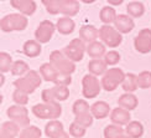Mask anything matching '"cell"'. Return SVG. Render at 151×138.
I'll use <instances>...</instances> for the list:
<instances>
[{
  "label": "cell",
  "mask_w": 151,
  "mask_h": 138,
  "mask_svg": "<svg viewBox=\"0 0 151 138\" xmlns=\"http://www.w3.org/2000/svg\"><path fill=\"white\" fill-rule=\"evenodd\" d=\"M41 82H42V77L40 72L30 70L25 76L15 80L14 86H15V89L21 90L25 93H27V95H31V93H34L36 91V89H39Z\"/></svg>",
  "instance_id": "6da1fadb"
},
{
  "label": "cell",
  "mask_w": 151,
  "mask_h": 138,
  "mask_svg": "<svg viewBox=\"0 0 151 138\" xmlns=\"http://www.w3.org/2000/svg\"><path fill=\"white\" fill-rule=\"evenodd\" d=\"M32 115L40 120H57L62 115V107L60 102L37 103L32 107Z\"/></svg>",
  "instance_id": "7a4b0ae2"
},
{
  "label": "cell",
  "mask_w": 151,
  "mask_h": 138,
  "mask_svg": "<svg viewBox=\"0 0 151 138\" xmlns=\"http://www.w3.org/2000/svg\"><path fill=\"white\" fill-rule=\"evenodd\" d=\"M125 73L122 68H118V67H113V68H108L103 77H102V89L106 92H111V91H115L119 86H120L124 82V78H125Z\"/></svg>",
  "instance_id": "3957f363"
},
{
  "label": "cell",
  "mask_w": 151,
  "mask_h": 138,
  "mask_svg": "<svg viewBox=\"0 0 151 138\" xmlns=\"http://www.w3.org/2000/svg\"><path fill=\"white\" fill-rule=\"evenodd\" d=\"M50 64H51L58 73L63 75H72L76 71L74 62L71 61L61 50H55L50 55Z\"/></svg>",
  "instance_id": "277c9868"
},
{
  "label": "cell",
  "mask_w": 151,
  "mask_h": 138,
  "mask_svg": "<svg viewBox=\"0 0 151 138\" xmlns=\"http://www.w3.org/2000/svg\"><path fill=\"white\" fill-rule=\"evenodd\" d=\"M27 17L22 14H9L0 20V29L4 33L22 31L27 28Z\"/></svg>",
  "instance_id": "5b68a950"
},
{
  "label": "cell",
  "mask_w": 151,
  "mask_h": 138,
  "mask_svg": "<svg viewBox=\"0 0 151 138\" xmlns=\"http://www.w3.org/2000/svg\"><path fill=\"white\" fill-rule=\"evenodd\" d=\"M99 39L105 46L115 49L122 44L123 34H120L115 28L110 26V25H103L99 29Z\"/></svg>",
  "instance_id": "8992f818"
},
{
  "label": "cell",
  "mask_w": 151,
  "mask_h": 138,
  "mask_svg": "<svg viewBox=\"0 0 151 138\" xmlns=\"http://www.w3.org/2000/svg\"><path fill=\"white\" fill-rule=\"evenodd\" d=\"M102 91V84L97 76L88 73L82 78V95L84 98H96Z\"/></svg>",
  "instance_id": "52a82bcc"
},
{
  "label": "cell",
  "mask_w": 151,
  "mask_h": 138,
  "mask_svg": "<svg viewBox=\"0 0 151 138\" xmlns=\"http://www.w3.org/2000/svg\"><path fill=\"white\" fill-rule=\"evenodd\" d=\"M62 51L71 61L78 62L83 59L84 52H87V46L84 41L81 37H78V39H73Z\"/></svg>",
  "instance_id": "ba28073f"
},
{
  "label": "cell",
  "mask_w": 151,
  "mask_h": 138,
  "mask_svg": "<svg viewBox=\"0 0 151 138\" xmlns=\"http://www.w3.org/2000/svg\"><path fill=\"white\" fill-rule=\"evenodd\" d=\"M6 115L10 118V121L16 122L21 128L30 126V118H29V110L25 108V106L20 105H12L6 111Z\"/></svg>",
  "instance_id": "9c48e42d"
},
{
  "label": "cell",
  "mask_w": 151,
  "mask_h": 138,
  "mask_svg": "<svg viewBox=\"0 0 151 138\" xmlns=\"http://www.w3.org/2000/svg\"><path fill=\"white\" fill-rule=\"evenodd\" d=\"M56 30H57L56 29V25L52 21L43 20L40 23V25L37 26L35 31V40H37L40 44H47L52 39Z\"/></svg>",
  "instance_id": "30bf717a"
},
{
  "label": "cell",
  "mask_w": 151,
  "mask_h": 138,
  "mask_svg": "<svg viewBox=\"0 0 151 138\" xmlns=\"http://www.w3.org/2000/svg\"><path fill=\"white\" fill-rule=\"evenodd\" d=\"M134 47L140 54L151 52V29H141L134 39Z\"/></svg>",
  "instance_id": "8fae6325"
},
{
  "label": "cell",
  "mask_w": 151,
  "mask_h": 138,
  "mask_svg": "<svg viewBox=\"0 0 151 138\" xmlns=\"http://www.w3.org/2000/svg\"><path fill=\"white\" fill-rule=\"evenodd\" d=\"M110 121H111V123L123 127L131 122V115L128 110L122 108V107H116V108H113L110 112Z\"/></svg>",
  "instance_id": "7c38bea8"
},
{
  "label": "cell",
  "mask_w": 151,
  "mask_h": 138,
  "mask_svg": "<svg viewBox=\"0 0 151 138\" xmlns=\"http://www.w3.org/2000/svg\"><path fill=\"white\" fill-rule=\"evenodd\" d=\"M134 26H135V23L133 20V17H130L129 15L120 14L116 16L114 21V28L120 34H129L134 29Z\"/></svg>",
  "instance_id": "4fadbf2b"
},
{
  "label": "cell",
  "mask_w": 151,
  "mask_h": 138,
  "mask_svg": "<svg viewBox=\"0 0 151 138\" xmlns=\"http://www.w3.org/2000/svg\"><path fill=\"white\" fill-rule=\"evenodd\" d=\"M110 106L105 101H97L91 106V113L97 120H103V118L110 116Z\"/></svg>",
  "instance_id": "5bb4252c"
},
{
  "label": "cell",
  "mask_w": 151,
  "mask_h": 138,
  "mask_svg": "<svg viewBox=\"0 0 151 138\" xmlns=\"http://www.w3.org/2000/svg\"><path fill=\"white\" fill-rule=\"evenodd\" d=\"M118 105H119V107L125 108V110H128L130 112V111H134L137 107L139 100H137V97L134 95V93L125 92L124 95H122L118 98Z\"/></svg>",
  "instance_id": "9a60e30c"
},
{
  "label": "cell",
  "mask_w": 151,
  "mask_h": 138,
  "mask_svg": "<svg viewBox=\"0 0 151 138\" xmlns=\"http://www.w3.org/2000/svg\"><path fill=\"white\" fill-rule=\"evenodd\" d=\"M87 54L91 59H102L106 54L105 45L102 41H93L87 45Z\"/></svg>",
  "instance_id": "2e32d148"
},
{
  "label": "cell",
  "mask_w": 151,
  "mask_h": 138,
  "mask_svg": "<svg viewBox=\"0 0 151 138\" xmlns=\"http://www.w3.org/2000/svg\"><path fill=\"white\" fill-rule=\"evenodd\" d=\"M79 37L84 42H93L97 41V39L99 37V29H97L93 25H83L79 29Z\"/></svg>",
  "instance_id": "e0dca14e"
},
{
  "label": "cell",
  "mask_w": 151,
  "mask_h": 138,
  "mask_svg": "<svg viewBox=\"0 0 151 138\" xmlns=\"http://www.w3.org/2000/svg\"><path fill=\"white\" fill-rule=\"evenodd\" d=\"M79 9H81V5L78 0H62L61 14L63 16L72 17L78 14Z\"/></svg>",
  "instance_id": "ac0fdd59"
},
{
  "label": "cell",
  "mask_w": 151,
  "mask_h": 138,
  "mask_svg": "<svg viewBox=\"0 0 151 138\" xmlns=\"http://www.w3.org/2000/svg\"><path fill=\"white\" fill-rule=\"evenodd\" d=\"M74 28H76V23L73 21L72 17H68V16H62L61 19H58L57 24H56V29L62 35L72 34L74 31Z\"/></svg>",
  "instance_id": "d6986e66"
},
{
  "label": "cell",
  "mask_w": 151,
  "mask_h": 138,
  "mask_svg": "<svg viewBox=\"0 0 151 138\" xmlns=\"http://www.w3.org/2000/svg\"><path fill=\"white\" fill-rule=\"evenodd\" d=\"M88 70L94 76H100L108 71V65L105 64L104 59H92L88 62Z\"/></svg>",
  "instance_id": "ffe728a7"
},
{
  "label": "cell",
  "mask_w": 151,
  "mask_h": 138,
  "mask_svg": "<svg viewBox=\"0 0 151 138\" xmlns=\"http://www.w3.org/2000/svg\"><path fill=\"white\" fill-rule=\"evenodd\" d=\"M22 52L27 57H37L41 54V44L37 40H27L22 46Z\"/></svg>",
  "instance_id": "44dd1931"
},
{
  "label": "cell",
  "mask_w": 151,
  "mask_h": 138,
  "mask_svg": "<svg viewBox=\"0 0 151 138\" xmlns=\"http://www.w3.org/2000/svg\"><path fill=\"white\" fill-rule=\"evenodd\" d=\"M40 75L43 81H47V82H55L56 77L58 75V71L50 64V62H46V64H42L40 66Z\"/></svg>",
  "instance_id": "7402d4cb"
},
{
  "label": "cell",
  "mask_w": 151,
  "mask_h": 138,
  "mask_svg": "<svg viewBox=\"0 0 151 138\" xmlns=\"http://www.w3.org/2000/svg\"><path fill=\"white\" fill-rule=\"evenodd\" d=\"M122 89L128 92V93H133L134 91H136L139 89V81H137V75L135 73H127L124 78V82L122 84Z\"/></svg>",
  "instance_id": "603a6c76"
},
{
  "label": "cell",
  "mask_w": 151,
  "mask_h": 138,
  "mask_svg": "<svg viewBox=\"0 0 151 138\" xmlns=\"http://www.w3.org/2000/svg\"><path fill=\"white\" fill-rule=\"evenodd\" d=\"M125 134L130 138H141L144 134V126L139 121H131L125 126Z\"/></svg>",
  "instance_id": "cb8c5ba5"
},
{
  "label": "cell",
  "mask_w": 151,
  "mask_h": 138,
  "mask_svg": "<svg viewBox=\"0 0 151 138\" xmlns=\"http://www.w3.org/2000/svg\"><path fill=\"white\" fill-rule=\"evenodd\" d=\"M63 129V124H62L61 121L58 120H52V121H48V123L45 126V134L48 138H53L56 137L58 133H61Z\"/></svg>",
  "instance_id": "d4e9b609"
},
{
  "label": "cell",
  "mask_w": 151,
  "mask_h": 138,
  "mask_svg": "<svg viewBox=\"0 0 151 138\" xmlns=\"http://www.w3.org/2000/svg\"><path fill=\"white\" fill-rule=\"evenodd\" d=\"M116 11L113 6H104V8L100 10L99 12V17L105 25H109V24H114L115 19H116Z\"/></svg>",
  "instance_id": "484cf974"
},
{
  "label": "cell",
  "mask_w": 151,
  "mask_h": 138,
  "mask_svg": "<svg viewBox=\"0 0 151 138\" xmlns=\"http://www.w3.org/2000/svg\"><path fill=\"white\" fill-rule=\"evenodd\" d=\"M127 11L130 17H140L145 12V6L140 1H130L127 6Z\"/></svg>",
  "instance_id": "4316f807"
},
{
  "label": "cell",
  "mask_w": 151,
  "mask_h": 138,
  "mask_svg": "<svg viewBox=\"0 0 151 138\" xmlns=\"http://www.w3.org/2000/svg\"><path fill=\"white\" fill-rule=\"evenodd\" d=\"M30 71V67L29 65L26 64L25 61H21V60H17V61H14V65L11 67V75L12 76H19V77H22L25 76L27 72Z\"/></svg>",
  "instance_id": "83f0119b"
},
{
  "label": "cell",
  "mask_w": 151,
  "mask_h": 138,
  "mask_svg": "<svg viewBox=\"0 0 151 138\" xmlns=\"http://www.w3.org/2000/svg\"><path fill=\"white\" fill-rule=\"evenodd\" d=\"M124 133H125V128L114 123L108 124L104 128V138H119Z\"/></svg>",
  "instance_id": "f1b7e54d"
},
{
  "label": "cell",
  "mask_w": 151,
  "mask_h": 138,
  "mask_svg": "<svg viewBox=\"0 0 151 138\" xmlns=\"http://www.w3.org/2000/svg\"><path fill=\"white\" fill-rule=\"evenodd\" d=\"M72 112L74 116H79V115H83V113H88V112H91V106L89 103L87 102V100H77L73 106H72Z\"/></svg>",
  "instance_id": "f546056e"
},
{
  "label": "cell",
  "mask_w": 151,
  "mask_h": 138,
  "mask_svg": "<svg viewBox=\"0 0 151 138\" xmlns=\"http://www.w3.org/2000/svg\"><path fill=\"white\" fill-rule=\"evenodd\" d=\"M36 9H37V5L34 0H24L17 8V10L20 11V14H22L25 16H30V15L35 14Z\"/></svg>",
  "instance_id": "4dcf8cb0"
},
{
  "label": "cell",
  "mask_w": 151,
  "mask_h": 138,
  "mask_svg": "<svg viewBox=\"0 0 151 138\" xmlns=\"http://www.w3.org/2000/svg\"><path fill=\"white\" fill-rule=\"evenodd\" d=\"M42 132L39 127L36 126H30L29 127H25L21 129L20 134H19V138H41Z\"/></svg>",
  "instance_id": "1f68e13d"
},
{
  "label": "cell",
  "mask_w": 151,
  "mask_h": 138,
  "mask_svg": "<svg viewBox=\"0 0 151 138\" xmlns=\"http://www.w3.org/2000/svg\"><path fill=\"white\" fill-rule=\"evenodd\" d=\"M52 91H53V95L55 98L57 102H62V101H66V100L70 97V90H68L67 86H57L55 85L53 87H51Z\"/></svg>",
  "instance_id": "d6a6232c"
},
{
  "label": "cell",
  "mask_w": 151,
  "mask_h": 138,
  "mask_svg": "<svg viewBox=\"0 0 151 138\" xmlns=\"http://www.w3.org/2000/svg\"><path fill=\"white\" fill-rule=\"evenodd\" d=\"M86 132H87V128L76 121H73L70 124V128H68V133H70L73 138H83Z\"/></svg>",
  "instance_id": "836d02e7"
},
{
  "label": "cell",
  "mask_w": 151,
  "mask_h": 138,
  "mask_svg": "<svg viewBox=\"0 0 151 138\" xmlns=\"http://www.w3.org/2000/svg\"><path fill=\"white\" fill-rule=\"evenodd\" d=\"M12 65H14V62H12L11 56L8 52H0V71L1 73L11 71Z\"/></svg>",
  "instance_id": "e575fe53"
},
{
  "label": "cell",
  "mask_w": 151,
  "mask_h": 138,
  "mask_svg": "<svg viewBox=\"0 0 151 138\" xmlns=\"http://www.w3.org/2000/svg\"><path fill=\"white\" fill-rule=\"evenodd\" d=\"M0 129L6 131V132L10 133L12 137L16 138L19 134H20V132H21L22 128L19 126L16 122H14V121H6V122H4V123L1 124V128H0Z\"/></svg>",
  "instance_id": "d590c367"
},
{
  "label": "cell",
  "mask_w": 151,
  "mask_h": 138,
  "mask_svg": "<svg viewBox=\"0 0 151 138\" xmlns=\"http://www.w3.org/2000/svg\"><path fill=\"white\" fill-rule=\"evenodd\" d=\"M137 81H139V89L146 90L151 87V72L150 71H141L137 75Z\"/></svg>",
  "instance_id": "8d00e7d4"
},
{
  "label": "cell",
  "mask_w": 151,
  "mask_h": 138,
  "mask_svg": "<svg viewBox=\"0 0 151 138\" xmlns=\"http://www.w3.org/2000/svg\"><path fill=\"white\" fill-rule=\"evenodd\" d=\"M74 121L78 122L79 124H82L83 127L88 128L91 127L93 124V121H94V117L91 112H88V113H83V115H79V116H74Z\"/></svg>",
  "instance_id": "74e56055"
},
{
  "label": "cell",
  "mask_w": 151,
  "mask_h": 138,
  "mask_svg": "<svg viewBox=\"0 0 151 138\" xmlns=\"http://www.w3.org/2000/svg\"><path fill=\"white\" fill-rule=\"evenodd\" d=\"M12 100H14L15 105L25 106V105H27V102H29V95L27 93H25L24 91H21V90L15 89L14 93H12Z\"/></svg>",
  "instance_id": "f35d334b"
},
{
  "label": "cell",
  "mask_w": 151,
  "mask_h": 138,
  "mask_svg": "<svg viewBox=\"0 0 151 138\" xmlns=\"http://www.w3.org/2000/svg\"><path fill=\"white\" fill-rule=\"evenodd\" d=\"M103 59L108 66H115L116 64H119V61H120V54L115 51V50H111V51L105 54Z\"/></svg>",
  "instance_id": "ab89813d"
},
{
  "label": "cell",
  "mask_w": 151,
  "mask_h": 138,
  "mask_svg": "<svg viewBox=\"0 0 151 138\" xmlns=\"http://www.w3.org/2000/svg\"><path fill=\"white\" fill-rule=\"evenodd\" d=\"M46 6V10L48 14L51 15H57V14H61V6H62V0H52L50 1Z\"/></svg>",
  "instance_id": "60d3db41"
},
{
  "label": "cell",
  "mask_w": 151,
  "mask_h": 138,
  "mask_svg": "<svg viewBox=\"0 0 151 138\" xmlns=\"http://www.w3.org/2000/svg\"><path fill=\"white\" fill-rule=\"evenodd\" d=\"M72 82V75H63V73H58L57 77L55 80V85L57 86H70Z\"/></svg>",
  "instance_id": "b9f144b4"
},
{
  "label": "cell",
  "mask_w": 151,
  "mask_h": 138,
  "mask_svg": "<svg viewBox=\"0 0 151 138\" xmlns=\"http://www.w3.org/2000/svg\"><path fill=\"white\" fill-rule=\"evenodd\" d=\"M41 98L42 101L45 103H52V102H57L55 98V95H53V91L52 89H45L41 93Z\"/></svg>",
  "instance_id": "7bdbcfd3"
},
{
  "label": "cell",
  "mask_w": 151,
  "mask_h": 138,
  "mask_svg": "<svg viewBox=\"0 0 151 138\" xmlns=\"http://www.w3.org/2000/svg\"><path fill=\"white\" fill-rule=\"evenodd\" d=\"M0 138H15V137H12L10 133H8L4 129H0Z\"/></svg>",
  "instance_id": "ee69618b"
},
{
  "label": "cell",
  "mask_w": 151,
  "mask_h": 138,
  "mask_svg": "<svg viewBox=\"0 0 151 138\" xmlns=\"http://www.w3.org/2000/svg\"><path fill=\"white\" fill-rule=\"evenodd\" d=\"M111 6H118V5H122L124 0H106Z\"/></svg>",
  "instance_id": "f6af8a7d"
},
{
  "label": "cell",
  "mask_w": 151,
  "mask_h": 138,
  "mask_svg": "<svg viewBox=\"0 0 151 138\" xmlns=\"http://www.w3.org/2000/svg\"><path fill=\"white\" fill-rule=\"evenodd\" d=\"M22 1H24V0H10V4H11L12 8L17 9V8H19V5H20Z\"/></svg>",
  "instance_id": "bcb514c9"
},
{
  "label": "cell",
  "mask_w": 151,
  "mask_h": 138,
  "mask_svg": "<svg viewBox=\"0 0 151 138\" xmlns=\"http://www.w3.org/2000/svg\"><path fill=\"white\" fill-rule=\"evenodd\" d=\"M70 133H67L66 132V131H62V132L61 133H58L57 136H56V137H53V138H70Z\"/></svg>",
  "instance_id": "7dc6e473"
},
{
  "label": "cell",
  "mask_w": 151,
  "mask_h": 138,
  "mask_svg": "<svg viewBox=\"0 0 151 138\" xmlns=\"http://www.w3.org/2000/svg\"><path fill=\"white\" fill-rule=\"evenodd\" d=\"M82 3H84V4H92V3H94L96 0H81Z\"/></svg>",
  "instance_id": "c3c4849f"
},
{
  "label": "cell",
  "mask_w": 151,
  "mask_h": 138,
  "mask_svg": "<svg viewBox=\"0 0 151 138\" xmlns=\"http://www.w3.org/2000/svg\"><path fill=\"white\" fill-rule=\"evenodd\" d=\"M0 78H1V81H0V85L3 86V85H4V82H5V77L3 76V73H1V76H0Z\"/></svg>",
  "instance_id": "681fc988"
},
{
  "label": "cell",
  "mask_w": 151,
  "mask_h": 138,
  "mask_svg": "<svg viewBox=\"0 0 151 138\" xmlns=\"http://www.w3.org/2000/svg\"><path fill=\"white\" fill-rule=\"evenodd\" d=\"M41 1H42V4H43V5H47L50 1H52V0H41Z\"/></svg>",
  "instance_id": "f907efd6"
},
{
  "label": "cell",
  "mask_w": 151,
  "mask_h": 138,
  "mask_svg": "<svg viewBox=\"0 0 151 138\" xmlns=\"http://www.w3.org/2000/svg\"><path fill=\"white\" fill-rule=\"evenodd\" d=\"M119 138H130V137H129L128 134H125V133H124V134H122V136L119 137Z\"/></svg>",
  "instance_id": "816d5d0a"
},
{
  "label": "cell",
  "mask_w": 151,
  "mask_h": 138,
  "mask_svg": "<svg viewBox=\"0 0 151 138\" xmlns=\"http://www.w3.org/2000/svg\"><path fill=\"white\" fill-rule=\"evenodd\" d=\"M133 1H137V0H133Z\"/></svg>",
  "instance_id": "f5cc1de1"
},
{
  "label": "cell",
  "mask_w": 151,
  "mask_h": 138,
  "mask_svg": "<svg viewBox=\"0 0 151 138\" xmlns=\"http://www.w3.org/2000/svg\"><path fill=\"white\" fill-rule=\"evenodd\" d=\"M1 1H5V0H1Z\"/></svg>",
  "instance_id": "db71d44e"
}]
</instances>
